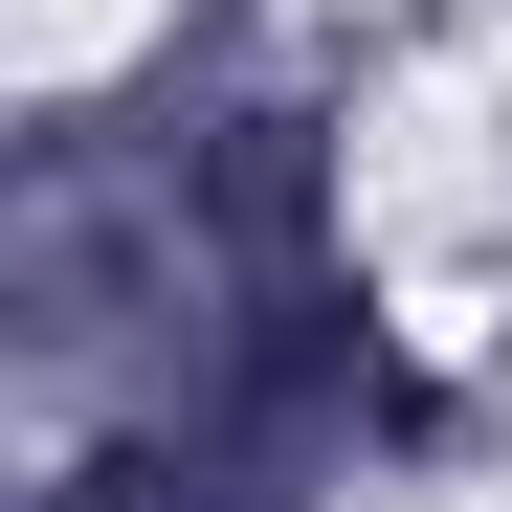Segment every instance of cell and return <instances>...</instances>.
Returning a JSON list of instances; mask_svg holds the SVG:
<instances>
[{"label": "cell", "mask_w": 512, "mask_h": 512, "mask_svg": "<svg viewBox=\"0 0 512 512\" xmlns=\"http://www.w3.org/2000/svg\"><path fill=\"white\" fill-rule=\"evenodd\" d=\"M112 45H134V0H23V67H45V90H90Z\"/></svg>", "instance_id": "obj_1"}]
</instances>
